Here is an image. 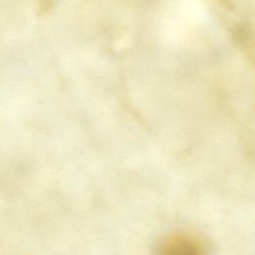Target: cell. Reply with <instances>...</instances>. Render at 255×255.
<instances>
[{"label": "cell", "instance_id": "obj_1", "mask_svg": "<svg viewBox=\"0 0 255 255\" xmlns=\"http://www.w3.org/2000/svg\"><path fill=\"white\" fill-rule=\"evenodd\" d=\"M159 252L172 255H197L205 252V246L196 237L186 234H177L164 240L160 246Z\"/></svg>", "mask_w": 255, "mask_h": 255}]
</instances>
